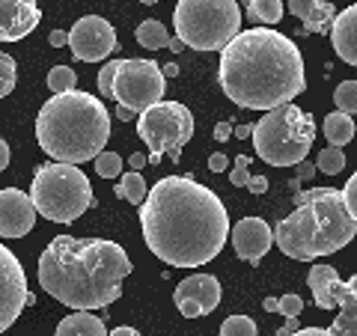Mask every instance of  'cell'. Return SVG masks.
<instances>
[{"instance_id":"26","label":"cell","mask_w":357,"mask_h":336,"mask_svg":"<svg viewBox=\"0 0 357 336\" xmlns=\"http://www.w3.org/2000/svg\"><path fill=\"white\" fill-rule=\"evenodd\" d=\"M75 84H77V75L69 69V66H54V69L48 72V86H51V93H54V96L72 93Z\"/></svg>"},{"instance_id":"46","label":"cell","mask_w":357,"mask_h":336,"mask_svg":"<svg viewBox=\"0 0 357 336\" xmlns=\"http://www.w3.org/2000/svg\"><path fill=\"white\" fill-rule=\"evenodd\" d=\"M107 336H140V330H134V328H116V330H110Z\"/></svg>"},{"instance_id":"21","label":"cell","mask_w":357,"mask_h":336,"mask_svg":"<svg viewBox=\"0 0 357 336\" xmlns=\"http://www.w3.org/2000/svg\"><path fill=\"white\" fill-rule=\"evenodd\" d=\"M54 336H107L105 321L98 316H89L84 310H75L72 316H66L57 324V333Z\"/></svg>"},{"instance_id":"48","label":"cell","mask_w":357,"mask_h":336,"mask_svg":"<svg viewBox=\"0 0 357 336\" xmlns=\"http://www.w3.org/2000/svg\"><path fill=\"white\" fill-rule=\"evenodd\" d=\"M262 307H265L268 312H277V298H265V300H262Z\"/></svg>"},{"instance_id":"11","label":"cell","mask_w":357,"mask_h":336,"mask_svg":"<svg viewBox=\"0 0 357 336\" xmlns=\"http://www.w3.org/2000/svg\"><path fill=\"white\" fill-rule=\"evenodd\" d=\"M27 274L18 256L0 244V333H6L27 307Z\"/></svg>"},{"instance_id":"45","label":"cell","mask_w":357,"mask_h":336,"mask_svg":"<svg viewBox=\"0 0 357 336\" xmlns=\"http://www.w3.org/2000/svg\"><path fill=\"white\" fill-rule=\"evenodd\" d=\"M232 134H236L238 140H248L250 134H253V125H238V128H232Z\"/></svg>"},{"instance_id":"43","label":"cell","mask_w":357,"mask_h":336,"mask_svg":"<svg viewBox=\"0 0 357 336\" xmlns=\"http://www.w3.org/2000/svg\"><path fill=\"white\" fill-rule=\"evenodd\" d=\"M295 330H298V319H286V324H283V328L277 330L274 336H292Z\"/></svg>"},{"instance_id":"6","label":"cell","mask_w":357,"mask_h":336,"mask_svg":"<svg viewBox=\"0 0 357 336\" xmlns=\"http://www.w3.org/2000/svg\"><path fill=\"white\" fill-rule=\"evenodd\" d=\"M253 149L271 167H295L307 161L316 140V119L298 105H280L265 110L259 122H253Z\"/></svg>"},{"instance_id":"1","label":"cell","mask_w":357,"mask_h":336,"mask_svg":"<svg viewBox=\"0 0 357 336\" xmlns=\"http://www.w3.org/2000/svg\"><path fill=\"white\" fill-rule=\"evenodd\" d=\"M146 247L173 268H203L229 238L227 206L191 176H167L140 203Z\"/></svg>"},{"instance_id":"8","label":"cell","mask_w":357,"mask_h":336,"mask_svg":"<svg viewBox=\"0 0 357 336\" xmlns=\"http://www.w3.org/2000/svg\"><path fill=\"white\" fill-rule=\"evenodd\" d=\"M176 39L194 51H223L241 30L238 0H178L173 9Z\"/></svg>"},{"instance_id":"23","label":"cell","mask_w":357,"mask_h":336,"mask_svg":"<svg viewBox=\"0 0 357 336\" xmlns=\"http://www.w3.org/2000/svg\"><path fill=\"white\" fill-rule=\"evenodd\" d=\"M241 6L248 9V18L256 24H277L283 18L280 0H241Z\"/></svg>"},{"instance_id":"16","label":"cell","mask_w":357,"mask_h":336,"mask_svg":"<svg viewBox=\"0 0 357 336\" xmlns=\"http://www.w3.org/2000/svg\"><path fill=\"white\" fill-rule=\"evenodd\" d=\"M232 247L238 259L248 265H259L262 256L271 250V227L262 217H244L232 227Z\"/></svg>"},{"instance_id":"32","label":"cell","mask_w":357,"mask_h":336,"mask_svg":"<svg viewBox=\"0 0 357 336\" xmlns=\"http://www.w3.org/2000/svg\"><path fill=\"white\" fill-rule=\"evenodd\" d=\"M277 312L286 319H298L301 312H304V300H301L295 292L292 295H283V298H277Z\"/></svg>"},{"instance_id":"39","label":"cell","mask_w":357,"mask_h":336,"mask_svg":"<svg viewBox=\"0 0 357 336\" xmlns=\"http://www.w3.org/2000/svg\"><path fill=\"white\" fill-rule=\"evenodd\" d=\"M48 42L54 45V48H60V45H66V42H69V33H66V30H51Z\"/></svg>"},{"instance_id":"24","label":"cell","mask_w":357,"mask_h":336,"mask_svg":"<svg viewBox=\"0 0 357 336\" xmlns=\"http://www.w3.org/2000/svg\"><path fill=\"white\" fill-rule=\"evenodd\" d=\"M137 42H140V48H146V51H158V48H167V42H170V33H167V27L161 24V21H155V18H146V21H140L137 24Z\"/></svg>"},{"instance_id":"17","label":"cell","mask_w":357,"mask_h":336,"mask_svg":"<svg viewBox=\"0 0 357 336\" xmlns=\"http://www.w3.org/2000/svg\"><path fill=\"white\" fill-rule=\"evenodd\" d=\"M331 42H333V51L340 54L342 63L354 66L357 63V6L342 9L340 15H333L331 21Z\"/></svg>"},{"instance_id":"10","label":"cell","mask_w":357,"mask_h":336,"mask_svg":"<svg viewBox=\"0 0 357 336\" xmlns=\"http://www.w3.org/2000/svg\"><path fill=\"white\" fill-rule=\"evenodd\" d=\"M167 77L155 60H119L114 75V102L128 107L131 114H143L164 98Z\"/></svg>"},{"instance_id":"44","label":"cell","mask_w":357,"mask_h":336,"mask_svg":"<svg viewBox=\"0 0 357 336\" xmlns=\"http://www.w3.org/2000/svg\"><path fill=\"white\" fill-rule=\"evenodd\" d=\"M9 167V146H6V140H0V173H3Z\"/></svg>"},{"instance_id":"7","label":"cell","mask_w":357,"mask_h":336,"mask_svg":"<svg viewBox=\"0 0 357 336\" xmlns=\"http://www.w3.org/2000/svg\"><path fill=\"white\" fill-rule=\"evenodd\" d=\"M30 203L36 215L54 223H75L93 206V185L81 167L72 164H39L30 185Z\"/></svg>"},{"instance_id":"5","label":"cell","mask_w":357,"mask_h":336,"mask_svg":"<svg viewBox=\"0 0 357 336\" xmlns=\"http://www.w3.org/2000/svg\"><path fill=\"white\" fill-rule=\"evenodd\" d=\"M357 217L342 203L337 188H312L295 194V211L274 229V241L289 259L316 262L351 244Z\"/></svg>"},{"instance_id":"50","label":"cell","mask_w":357,"mask_h":336,"mask_svg":"<svg viewBox=\"0 0 357 336\" xmlns=\"http://www.w3.org/2000/svg\"><path fill=\"white\" fill-rule=\"evenodd\" d=\"M116 116H119L122 122H128V119H131L134 114H131V110H128V107H119V110H116Z\"/></svg>"},{"instance_id":"33","label":"cell","mask_w":357,"mask_h":336,"mask_svg":"<svg viewBox=\"0 0 357 336\" xmlns=\"http://www.w3.org/2000/svg\"><path fill=\"white\" fill-rule=\"evenodd\" d=\"M116 66H119V60H110V63H105V69L98 72V93H102L105 98H114V75H116Z\"/></svg>"},{"instance_id":"37","label":"cell","mask_w":357,"mask_h":336,"mask_svg":"<svg viewBox=\"0 0 357 336\" xmlns=\"http://www.w3.org/2000/svg\"><path fill=\"white\" fill-rule=\"evenodd\" d=\"M227 167H229V158H227L223 152H215V155L208 158V170H211V173H223Z\"/></svg>"},{"instance_id":"12","label":"cell","mask_w":357,"mask_h":336,"mask_svg":"<svg viewBox=\"0 0 357 336\" xmlns=\"http://www.w3.org/2000/svg\"><path fill=\"white\" fill-rule=\"evenodd\" d=\"M66 45L72 48L75 60L98 63V60H105L107 54L116 51V30L102 15H84L69 30V42Z\"/></svg>"},{"instance_id":"2","label":"cell","mask_w":357,"mask_h":336,"mask_svg":"<svg viewBox=\"0 0 357 336\" xmlns=\"http://www.w3.org/2000/svg\"><path fill=\"white\" fill-rule=\"evenodd\" d=\"M220 86L238 107L271 110L307 89L298 45L277 30H238L220 54Z\"/></svg>"},{"instance_id":"18","label":"cell","mask_w":357,"mask_h":336,"mask_svg":"<svg viewBox=\"0 0 357 336\" xmlns=\"http://www.w3.org/2000/svg\"><path fill=\"white\" fill-rule=\"evenodd\" d=\"M333 300H337L340 316L333 319L331 333L333 336H357V277L340 283Z\"/></svg>"},{"instance_id":"27","label":"cell","mask_w":357,"mask_h":336,"mask_svg":"<svg viewBox=\"0 0 357 336\" xmlns=\"http://www.w3.org/2000/svg\"><path fill=\"white\" fill-rule=\"evenodd\" d=\"M333 102H337L340 114L354 116V110H357V81H342L337 89H333Z\"/></svg>"},{"instance_id":"20","label":"cell","mask_w":357,"mask_h":336,"mask_svg":"<svg viewBox=\"0 0 357 336\" xmlns=\"http://www.w3.org/2000/svg\"><path fill=\"white\" fill-rule=\"evenodd\" d=\"M289 9H292V15L304 21L301 33H325L333 15H337L328 0H289Z\"/></svg>"},{"instance_id":"13","label":"cell","mask_w":357,"mask_h":336,"mask_svg":"<svg viewBox=\"0 0 357 336\" xmlns=\"http://www.w3.org/2000/svg\"><path fill=\"white\" fill-rule=\"evenodd\" d=\"M173 300L185 319H203L220 304V283L211 274H191L176 286Z\"/></svg>"},{"instance_id":"34","label":"cell","mask_w":357,"mask_h":336,"mask_svg":"<svg viewBox=\"0 0 357 336\" xmlns=\"http://www.w3.org/2000/svg\"><path fill=\"white\" fill-rule=\"evenodd\" d=\"M248 167H250V158H248V155H238V158H236V164H232V170H229V182L232 185H236V188H244V185H248Z\"/></svg>"},{"instance_id":"41","label":"cell","mask_w":357,"mask_h":336,"mask_svg":"<svg viewBox=\"0 0 357 336\" xmlns=\"http://www.w3.org/2000/svg\"><path fill=\"white\" fill-rule=\"evenodd\" d=\"M295 167H298V178H312V176H316V164L301 161V164H295Z\"/></svg>"},{"instance_id":"15","label":"cell","mask_w":357,"mask_h":336,"mask_svg":"<svg viewBox=\"0 0 357 336\" xmlns=\"http://www.w3.org/2000/svg\"><path fill=\"white\" fill-rule=\"evenodd\" d=\"M42 21L36 0H0V42H18L30 36Z\"/></svg>"},{"instance_id":"3","label":"cell","mask_w":357,"mask_h":336,"mask_svg":"<svg viewBox=\"0 0 357 336\" xmlns=\"http://www.w3.org/2000/svg\"><path fill=\"white\" fill-rule=\"evenodd\" d=\"M128 253L107 238L57 235L39 256V286L72 310H102L122 295Z\"/></svg>"},{"instance_id":"51","label":"cell","mask_w":357,"mask_h":336,"mask_svg":"<svg viewBox=\"0 0 357 336\" xmlns=\"http://www.w3.org/2000/svg\"><path fill=\"white\" fill-rule=\"evenodd\" d=\"M140 3H146V6H155V3H158V0H140Z\"/></svg>"},{"instance_id":"30","label":"cell","mask_w":357,"mask_h":336,"mask_svg":"<svg viewBox=\"0 0 357 336\" xmlns=\"http://www.w3.org/2000/svg\"><path fill=\"white\" fill-rule=\"evenodd\" d=\"M15 77H18V66L9 54L0 51V98H6L15 89Z\"/></svg>"},{"instance_id":"38","label":"cell","mask_w":357,"mask_h":336,"mask_svg":"<svg viewBox=\"0 0 357 336\" xmlns=\"http://www.w3.org/2000/svg\"><path fill=\"white\" fill-rule=\"evenodd\" d=\"M229 134H232V122H218V125H215V140L218 143H223Z\"/></svg>"},{"instance_id":"14","label":"cell","mask_w":357,"mask_h":336,"mask_svg":"<svg viewBox=\"0 0 357 336\" xmlns=\"http://www.w3.org/2000/svg\"><path fill=\"white\" fill-rule=\"evenodd\" d=\"M36 223V208L18 188L0 190V238H24Z\"/></svg>"},{"instance_id":"35","label":"cell","mask_w":357,"mask_h":336,"mask_svg":"<svg viewBox=\"0 0 357 336\" xmlns=\"http://www.w3.org/2000/svg\"><path fill=\"white\" fill-rule=\"evenodd\" d=\"M342 194V203H345V208L351 211V215L357 217V176H351L349 182H345V190H340Z\"/></svg>"},{"instance_id":"47","label":"cell","mask_w":357,"mask_h":336,"mask_svg":"<svg viewBox=\"0 0 357 336\" xmlns=\"http://www.w3.org/2000/svg\"><path fill=\"white\" fill-rule=\"evenodd\" d=\"M161 75H164V77H176V75H178V66H176V63L164 66V69H161Z\"/></svg>"},{"instance_id":"19","label":"cell","mask_w":357,"mask_h":336,"mask_svg":"<svg viewBox=\"0 0 357 336\" xmlns=\"http://www.w3.org/2000/svg\"><path fill=\"white\" fill-rule=\"evenodd\" d=\"M342 283L337 268L333 265H312L310 274H307V286L312 292V300H316L319 310H337V300H333V295H337V286Z\"/></svg>"},{"instance_id":"28","label":"cell","mask_w":357,"mask_h":336,"mask_svg":"<svg viewBox=\"0 0 357 336\" xmlns=\"http://www.w3.org/2000/svg\"><path fill=\"white\" fill-rule=\"evenodd\" d=\"M342 167H345V155H342V149L328 146V149H321V152H319V164H316V170H319V173H325V176H340V173H342Z\"/></svg>"},{"instance_id":"49","label":"cell","mask_w":357,"mask_h":336,"mask_svg":"<svg viewBox=\"0 0 357 336\" xmlns=\"http://www.w3.org/2000/svg\"><path fill=\"white\" fill-rule=\"evenodd\" d=\"M167 48H170L173 54H178V51H182V48H185V45H182V42H178V39H170V42H167Z\"/></svg>"},{"instance_id":"29","label":"cell","mask_w":357,"mask_h":336,"mask_svg":"<svg viewBox=\"0 0 357 336\" xmlns=\"http://www.w3.org/2000/svg\"><path fill=\"white\" fill-rule=\"evenodd\" d=\"M256 321L248 316H229L220 324V336H256Z\"/></svg>"},{"instance_id":"25","label":"cell","mask_w":357,"mask_h":336,"mask_svg":"<svg viewBox=\"0 0 357 336\" xmlns=\"http://www.w3.org/2000/svg\"><path fill=\"white\" fill-rule=\"evenodd\" d=\"M146 178H143L137 170H131V173H122L119 178V185H116V197L119 199H126V203L131 206H140L143 199H146Z\"/></svg>"},{"instance_id":"4","label":"cell","mask_w":357,"mask_h":336,"mask_svg":"<svg viewBox=\"0 0 357 336\" xmlns=\"http://www.w3.org/2000/svg\"><path fill=\"white\" fill-rule=\"evenodd\" d=\"M36 140L57 164H86L107 146L110 114L102 98L89 93L51 96L36 116Z\"/></svg>"},{"instance_id":"31","label":"cell","mask_w":357,"mask_h":336,"mask_svg":"<svg viewBox=\"0 0 357 336\" xmlns=\"http://www.w3.org/2000/svg\"><path fill=\"white\" fill-rule=\"evenodd\" d=\"M93 161H96V173L102 178H116L122 173V155L116 152H98Z\"/></svg>"},{"instance_id":"40","label":"cell","mask_w":357,"mask_h":336,"mask_svg":"<svg viewBox=\"0 0 357 336\" xmlns=\"http://www.w3.org/2000/svg\"><path fill=\"white\" fill-rule=\"evenodd\" d=\"M292 336H333V333L325 330V328H301V330H295Z\"/></svg>"},{"instance_id":"36","label":"cell","mask_w":357,"mask_h":336,"mask_svg":"<svg viewBox=\"0 0 357 336\" xmlns=\"http://www.w3.org/2000/svg\"><path fill=\"white\" fill-rule=\"evenodd\" d=\"M244 188H248L250 194L262 197L265 190H268V178H265V176H256V173H250V176H248V185H244Z\"/></svg>"},{"instance_id":"22","label":"cell","mask_w":357,"mask_h":336,"mask_svg":"<svg viewBox=\"0 0 357 336\" xmlns=\"http://www.w3.org/2000/svg\"><path fill=\"white\" fill-rule=\"evenodd\" d=\"M321 131H325V137L331 146L342 149L345 143H349L354 137V116L349 114H340V110H333V114L325 116V125H321Z\"/></svg>"},{"instance_id":"9","label":"cell","mask_w":357,"mask_h":336,"mask_svg":"<svg viewBox=\"0 0 357 336\" xmlns=\"http://www.w3.org/2000/svg\"><path fill=\"white\" fill-rule=\"evenodd\" d=\"M137 134L149 146V155H146L149 164H158L164 155L178 161L182 146L194 137V116H191V110L178 102H158L140 114Z\"/></svg>"},{"instance_id":"52","label":"cell","mask_w":357,"mask_h":336,"mask_svg":"<svg viewBox=\"0 0 357 336\" xmlns=\"http://www.w3.org/2000/svg\"><path fill=\"white\" fill-rule=\"evenodd\" d=\"M280 3H283V0H280Z\"/></svg>"},{"instance_id":"42","label":"cell","mask_w":357,"mask_h":336,"mask_svg":"<svg viewBox=\"0 0 357 336\" xmlns=\"http://www.w3.org/2000/svg\"><path fill=\"white\" fill-rule=\"evenodd\" d=\"M146 164H149V161H146V155H143V152H134L131 158H128V167H131V170H143Z\"/></svg>"}]
</instances>
